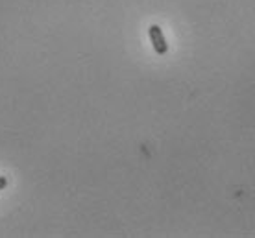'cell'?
<instances>
[{"label": "cell", "mask_w": 255, "mask_h": 238, "mask_svg": "<svg viewBox=\"0 0 255 238\" xmlns=\"http://www.w3.org/2000/svg\"><path fill=\"white\" fill-rule=\"evenodd\" d=\"M148 33H150V41H152L155 54L165 56L166 52H168V45H166V39H165V35H163V30H161L157 24H152L148 28Z\"/></svg>", "instance_id": "obj_1"}, {"label": "cell", "mask_w": 255, "mask_h": 238, "mask_svg": "<svg viewBox=\"0 0 255 238\" xmlns=\"http://www.w3.org/2000/svg\"><path fill=\"white\" fill-rule=\"evenodd\" d=\"M6 185H7V179L4 177V175H0V190H2V188H6Z\"/></svg>", "instance_id": "obj_2"}]
</instances>
